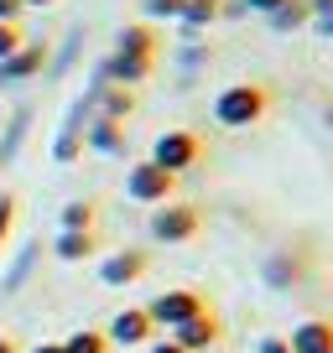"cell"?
<instances>
[{"label": "cell", "mask_w": 333, "mask_h": 353, "mask_svg": "<svg viewBox=\"0 0 333 353\" xmlns=\"http://www.w3.org/2000/svg\"><path fill=\"white\" fill-rule=\"evenodd\" d=\"M156 332H162V327L151 322L146 307H125V312L110 317V332H104V338H110V348H146Z\"/></svg>", "instance_id": "9c48e42d"}, {"label": "cell", "mask_w": 333, "mask_h": 353, "mask_svg": "<svg viewBox=\"0 0 333 353\" xmlns=\"http://www.w3.org/2000/svg\"><path fill=\"white\" fill-rule=\"evenodd\" d=\"M21 11H26L21 0H0V21H21Z\"/></svg>", "instance_id": "4316f807"}, {"label": "cell", "mask_w": 333, "mask_h": 353, "mask_svg": "<svg viewBox=\"0 0 333 353\" xmlns=\"http://www.w3.org/2000/svg\"><path fill=\"white\" fill-rule=\"evenodd\" d=\"M104 250V234L99 229H84V234H57L53 239V254L63 265H84V260H94V254Z\"/></svg>", "instance_id": "5bb4252c"}, {"label": "cell", "mask_w": 333, "mask_h": 353, "mask_svg": "<svg viewBox=\"0 0 333 353\" xmlns=\"http://www.w3.org/2000/svg\"><path fill=\"white\" fill-rule=\"evenodd\" d=\"M89 99H94V114H104V120H131L135 114V88H120V83H99L94 78V88H89Z\"/></svg>", "instance_id": "7c38bea8"}, {"label": "cell", "mask_w": 333, "mask_h": 353, "mask_svg": "<svg viewBox=\"0 0 333 353\" xmlns=\"http://www.w3.org/2000/svg\"><path fill=\"white\" fill-rule=\"evenodd\" d=\"M323 125H328V130H333V104H328V110H323Z\"/></svg>", "instance_id": "4dcf8cb0"}, {"label": "cell", "mask_w": 333, "mask_h": 353, "mask_svg": "<svg viewBox=\"0 0 333 353\" xmlns=\"http://www.w3.org/2000/svg\"><path fill=\"white\" fill-rule=\"evenodd\" d=\"M287 343L292 353H333V317H302Z\"/></svg>", "instance_id": "4fadbf2b"}, {"label": "cell", "mask_w": 333, "mask_h": 353, "mask_svg": "<svg viewBox=\"0 0 333 353\" xmlns=\"http://www.w3.org/2000/svg\"><path fill=\"white\" fill-rule=\"evenodd\" d=\"M26 130H32V110H16L11 120H6V130H0V166L16 156V145L26 141Z\"/></svg>", "instance_id": "ac0fdd59"}, {"label": "cell", "mask_w": 333, "mask_h": 353, "mask_svg": "<svg viewBox=\"0 0 333 353\" xmlns=\"http://www.w3.org/2000/svg\"><path fill=\"white\" fill-rule=\"evenodd\" d=\"M266 21L276 26V32H297V26H312V6H307V0H287V6L271 11Z\"/></svg>", "instance_id": "d6986e66"}, {"label": "cell", "mask_w": 333, "mask_h": 353, "mask_svg": "<svg viewBox=\"0 0 333 353\" xmlns=\"http://www.w3.org/2000/svg\"><path fill=\"white\" fill-rule=\"evenodd\" d=\"M21 6H53V0H21Z\"/></svg>", "instance_id": "1f68e13d"}, {"label": "cell", "mask_w": 333, "mask_h": 353, "mask_svg": "<svg viewBox=\"0 0 333 353\" xmlns=\"http://www.w3.org/2000/svg\"><path fill=\"white\" fill-rule=\"evenodd\" d=\"M271 110H276V88L260 83V78L229 83V88H219V99H213V120H219L224 130H250V125H260Z\"/></svg>", "instance_id": "6da1fadb"}, {"label": "cell", "mask_w": 333, "mask_h": 353, "mask_svg": "<svg viewBox=\"0 0 333 353\" xmlns=\"http://www.w3.org/2000/svg\"><path fill=\"white\" fill-rule=\"evenodd\" d=\"M146 353H188V348H178L172 338H151V343H146Z\"/></svg>", "instance_id": "83f0119b"}, {"label": "cell", "mask_w": 333, "mask_h": 353, "mask_svg": "<svg viewBox=\"0 0 333 353\" xmlns=\"http://www.w3.org/2000/svg\"><path fill=\"white\" fill-rule=\"evenodd\" d=\"M141 276H151V250H141V244L110 250L99 260V281H104V286H135Z\"/></svg>", "instance_id": "5b68a950"}, {"label": "cell", "mask_w": 333, "mask_h": 353, "mask_svg": "<svg viewBox=\"0 0 333 353\" xmlns=\"http://www.w3.org/2000/svg\"><path fill=\"white\" fill-rule=\"evenodd\" d=\"M182 6H188V0H141V16L146 21H178Z\"/></svg>", "instance_id": "44dd1931"}, {"label": "cell", "mask_w": 333, "mask_h": 353, "mask_svg": "<svg viewBox=\"0 0 333 353\" xmlns=\"http://www.w3.org/2000/svg\"><path fill=\"white\" fill-rule=\"evenodd\" d=\"M245 11H256V16H271V11H281V6H287V0H240Z\"/></svg>", "instance_id": "d4e9b609"}, {"label": "cell", "mask_w": 333, "mask_h": 353, "mask_svg": "<svg viewBox=\"0 0 333 353\" xmlns=\"http://www.w3.org/2000/svg\"><path fill=\"white\" fill-rule=\"evenodd\" d=\"M312 260H318L312 239H297V244H287V250H276L266 260V286L271 291H297L302 281L312 276Z\"/></svg>", "instance_id": "277c9868"}, {"label": "cell", "mask_w": 333, "mask_h": 353, "mask_svg": "<svg viewBox=\"0 0 333 353\" xmlns=\"http://www.w3.org/2000/svg\"><path fill=\"white\" fill-rule=\"evenodd\" d=\"M57 229H63V234L99 229V203H94V198H73V203H63V213H57Z\"/></svg>", "instance_id": "2e32d148"}, {"label": "cell", "mask_w": 333, "mask_h": 353, "mask_svg": "<svg viewBox=\"0 0 333 353\" xmlns=\"http://www.w3.org/2000/svg\"><path fill=\"white\" fill-rule=\"evenodd\" d=\"M115 52L135 57V63H156V57H162V37H156V26L131 21V26H120V37H115Z\"/></svg>", "instance_id": "8fae6325"}, {"label": "cell", "mask_w": 333, "mask_h": 353, "mask_svg": "<svg viewBox=\"0 0 333 353\" xmlns=\"http://www.w3.org/2000/svg\"><path fill=\"white\" fill-rule=\"evenodd\" d=\"M146 229H151L156 244H188V239L203 234V208L188 203V198H166V203L151 208V223H146Z\"/></svg>", "instance_id": "7a4b0ae2"}, {"label": "cell", "mask_w": 333, "mask_h": 353, "mask_svg": "<svg viewBox=\"0 0 333 353\" xmlns=\"http://www.w3.org/2000/svg\"><path fill=\"white\" fill-rule=\"evenodd\" d=\"M63 348H68V353H110V338H104L99 327H78Z\"/></svg>", "instance_id": "ffe728a7"}, {"label": "cell", "mask_w": 333, "mask_h": 353, "mask_svg": "<svg viewBox=\"0 0 333 353\" xmlns=\"http://www.w3.org/2000/svg\"><path fill=\"white\" fill-rule=\"evenodd\" d=\"M84 151L120 156L125 151V125L120 120H104V114H89V125H84Z\"/></svg>", "instance_id": "9a60e30c"}, {"label": "cell", "mask_w": 333, "mask_h": 353, "mask_svg": "<svg viewBox=\"0 0 333 353\" xmlns=\"http://www.w3.org/2000/svg\"><path fill=\"white\" fill-rule=\"evenodd\" d=\"M0 353H21V343H16L11 332H0Z\"/></svg>", "instance_id": "f1b7e54d"}, {"label": "cell", "mask_w": 333, "mask_h": 353, "mask_svg": "<svg viewBox=\"0 0 333 353\" xmlns=\"http://www.w3.org/2000/svg\"><path fill=\"white\" fill-rule=\"evenodd\" d=\"M125 192H131L135 203H151V208H156V203H166L172 192H178V176L162 172L156 161H135L131 176H125Z\"/></svg>", "instance_id": "ba28073f"}, {"label": "cell", "mask_w": 333, "mask_h": 353, "mask_svg": "<svg viewBox=\"0 0 333 353\" xmlns=\"http://www.w3.org/2000/svg\"><path fill=\"white\" fill-rule=\"evenodd\" d=\"M307 6H312V26L323 37H333V0H307Z\"/></svg>", "instance_id": "cb8c5ba5"}, {"label": "cell", "mask_w": 333, "mask_h": 353, "mask_svg": "<svg viewBox=\"0 0 333 353\" xmlns=\"http://www.w3.org/2000/svg\"><path fill=\"white\" fill-rule=\"evenodd\" d=\"M260 353H292V343L276 338V332H266V338H260Z\"/></svg>", "instance_id": "484cf974"}, {"label": "cell", "mask_w": 333, "mask_h": 353, "mask_svg": "<svg viewBox=\"0 0 333 353\" xmlns=\"http://www.w3.org/2000/svg\"><path fill=\"white\" fill-rule=\"evenodd\" d=\"M32 353H68V348H63V343H37Z\"/></svg>", "instance_id": "f546056e"}, {"label": "cell", "mask_w": 333, "mask_h": 353, "mask_svg": "<svg viewBox=\"0 0 333 353\" xmlns=\"http://www.w3.org/2000/svg\"><path fill=\"white\" fill-rule=\"evenodd\" d=\"M166 338L178 343V348H188V353H209V348H219V338H224V317H219L213 307H203L198 317L178 322V327L166 332Z\"/></svg>", "instance_id": "52a82bcc"}, {"label": "cell", "mask_w": 333, "mask_h": 353, "mask_svg": "<svg viewBox=\"0 0 333 353\" xmlns=\"http://www.w3.org/2000/svg\"><path fill=\"white\" fill-rule=\"evenodd\" d=\"M203 151H209V145H203V135H198V130H162L146 161H156L162 172L182 176V172H193V166L203 161Z\"/></svg>", "instance_id": "3957f363"}, {"label": "cell", "mask_w": 333, "mask_h": 353, "mask_svg": "<svg viewBox=\"0 0 333 353\" xmlns=\"http://www.w3.org/2000/svg\"><path fill=\"white\" fill-rule=\"evenodd\" d=\"M47 57H53V52H47V42H32V37H26V42L0 63V83H26V78H37L47 68Z\"/></svg>", "instance_id": "30bf717a"}, {"label": "cell", "mask_w": 333, "mask_h": 353, "mask_svg": "<svg viewBox=\"0 0 333 353\" xmlns=\"http://www.w3.org/2000/svg\"><path fill=\"white\" fill-rule=\"evenodd\" d=\"M26 42V32H21V21H0V63L16 52V47Z\"/></svg>", "instance_id": "603a6c76"}, {"label": "cell", "mask_w": 333, "mask_h": 353, "mask_svg": "<svg viewBox=\"0 0 333 353\" xmlns=\"http://www.w3.org/2000/svg\"><path fill=\"white\" fill-rule=\"evenodd\" d=\"M203 307H209V301H203V291H193V286H172V291H162V296H156L146 312H151V322H156V327H166V332H172L178 322L198 317Z\"/></svg>", "instance_id": "8992f818"}, {"label": "cell", "mask_w": 333, "mask_h": 353, "mask_svg": "<svg viewBox=\"0 0 333 353\" xmlns=\"http://www.w3.org/2000/svg\"><path fill=\"white\" fill-rule=\"evenodd\" d=\"M16 219H21V203H16V192H0V250H6V239L16 234Z\"/></svg>", "instance_id": "7402d4cb"}, {"label": "cell", "mask_w": 333, "mask_h": 353, "mask_svg": "<svg viewBox=\"0 0 333 353\" xmlns=\"http://www.w3.org/2000/svg\"><path fill=\"white\" fill-rule=\"evenodd\" d=\"M224 16V0H188V6H182V32H203V26H213Z\"/></svg>", "instance_id": "e0dca14e"}]
</instances>
